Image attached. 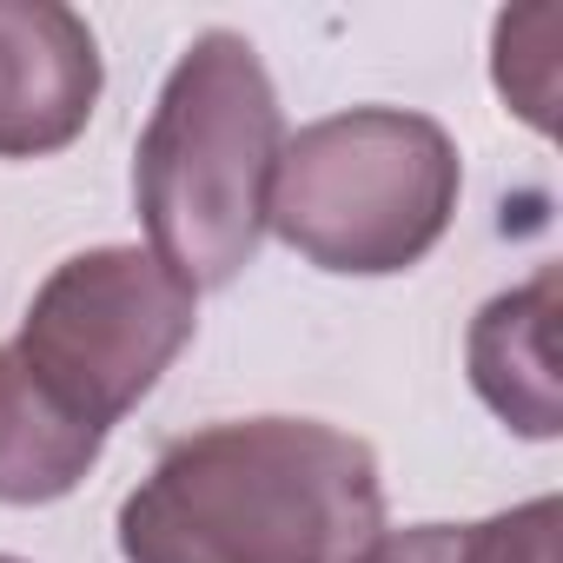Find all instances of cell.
Returning <instances> with one entry per match:
<instances>
[{"mask_svg":"<svg viewBox=\"0 0 563 563\" xmlns=\"http://www.w3.org/2000/svg\"><path fill=\"white\" fill-rule=\"evenodd\" d=\"M378 530L372 444L319 418L206 424L120 504L126 563H358Z\"/></svg>","mask_w":563,"mask_h":563,"instance_id":"cell-1","label":"cell"},{"mask_svg":"<svg viewBox=\"0 0 563 563\" xmlns=\"http://www.w3.org/2000/svg\"><path fill=\"white\" fill-rule=\"evenodd\" d=\"M107 431L60 411L14 345H0V504H54L100 464Z\"/></svg>","mask_w":563,"mask_h":563,"instance_id":"cell-7","label":"cell"},{"mask_svg":"<svg viewBox=\"0 0 563 563\" xmlns=\"http://www.w3.org/2000/svg\"><path fill=\"white\" fill-rule=\"evenodd\" d=\"M556 497H530L484 523H411L378 530V543L358 563H556Z\"/></svg>","mask_w":563,"mask_h":563,"instance_id":"cell-8","label":"cell"},{"mask_svg":"<svg viewBox=\"0 0 563 563\" xmlns=\"http://www.w3.org/2000/svg\"><path fill=\"white\" fill-rule=\"evenodd\" d=\"M93 27L60 0H0V159L74 146L100 100Z\"/></svg>","mask_w":563,"mask_h":563,"instance_id":"cell-5","label":"cell"},{"mask_svg":"<svg viewBox=\"0 0 563 563\" xmlns=\"http://www.w3.org/2000/svg\"><path fill=\"white\" fill-rule=\"evenodd\" d=\"M192 339V286L140 245H93L47 272L14 358L93 431H113Z\"/></svg>","mask_w":563,"mask_h":563,"instance_id":"cell-4","label":"cell"},{"mask_svg":"<svg viewBox=\"0 0 563 563\" xmlns=\"http://www.w3.org/2000/svg\"><path fill=\"white\" fill-rule=\"evenodd\" d=\"M477 398L517 438L563 431V385H556V265H543L530 286L497 292L464 339Z\"/></svg>","mask_w":563,"mask_h":563,"instance_id":"cell-6","label":"cell"},{"mask_svg":"<svg viewBox=\"0 0 563 563\" xmlns=\"http://www.w3.org/2000/svg\"><path fill=\"white\" fill-rule=\"evenodd\" d=\"M457 192L464 166L431 113L352 107L286 140L265 225L319 272L385 278L451 232Z\"/></svg>","mask_w":563,"mask_h":563,"instance_id":"cell-3","label":"cell"},{"mask_svg":"<svg viewBox=\"0 0 563 563\" xmlns=\"http://www.w3.org/2000/svg\"><path fill=\"white\" fill-rule=\"evenodd\" d=\"M0 563H21V556H0Z\"/></svg>","mask_w":563,"mask_h":563,"instance_id":"cell-9","label":"cell"},{"mask_svg":"<svg viewBox=\"0 0 563 563\" xmlns=\"http://www.w3.org/2000/svg\"><path fill=\"white\" fill-rule=\"evenodd\" d=\"M278 153L286 113L265 60L232 27L199 34L166 74L133 159V192L153 239L146 252L192 292L232 286L265 239Z\"/></svg>","mask_w":563,"mask_h":563,"instance_id":"cell-2","label":"cell"}]
</instances>
